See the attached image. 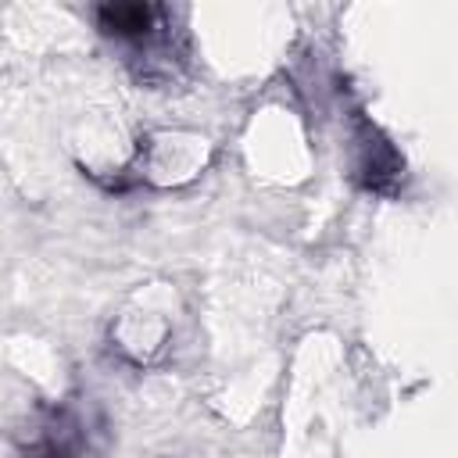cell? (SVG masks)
Segmentation results:
<instances>
[{"label": "cell", "instance_id": "1", "mask_svg": "<svg viewBox=\"0 0 458 458\" xmlns=\"http://www.w3.org/2000/svg\"><path fill=\"white\" fill-rule=\"evenodd\" d=\"M161 18H165V11L154 4H104V7H97L100 29L107 36L129 43V47H140L143 39H150L161 29Z\"/></svg>", "mask_w": 458, "mask_h": 458}, {"label": "cell", "instance_id": "2", "mask_svg": "<svg viewBox=\"0 0 458 458\" xmlns=\"http://www.w3.org/2000/svg\"><path fill=\"white\" fill-rule=\"evenodd\" d=\"M82 451V437H79V422L68 411H54L36 433L32 440L21 447L25 458H79Z\"/></svg>", "mask_w": 458, "mask_h": 458}]
</instances>
